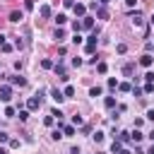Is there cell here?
<instances>
[{
    "label": "cell",
    "instance_id": "2e32d148",
    "mask_svg": "<svg viewBox=\"0 0 154 154\" xmlns=\"http://www.w3.org/2000/svg\"><path fill=\"white\" fill-rule=\"evenodd\" d=\"M53 36H55V41H58V43H60V41H65V31H63V29H55V34H53Z\"/></svg>",
    "mask_w": 154,
    "mask_h": 154
},
{
    "label": "cell",
    "instance_id": "3957f363",
    "mask_svg": "<svg viewBox=\"0 0 154 154\" xmlns=\"http://www.w3.org/2000/svg\"><path fill=\"white\" fill-rule=\"evenodd\" d=\"M72 10H75V17H82V19H84V14H87V5H82V2H77V5L72 7Z\"/></svg>",
    "mask_w": 154,
    "mask_h": 154
},
{
    "label": "cell",
    "instance_id": "9a60e30c",
    "mask_svg": "<svg viewBox=\"0 0 154 154\" xmlns=\"http://www.w3.org/2000/svg\"><path fill=\"white\" fill-rule=\"evenodd\" d=\"M142 137H144V135H142V132H140V130H137V128H135V130H132V132H130V140H135V142H140V140H142Z\"/></svg>",
    "mask_w": 154,
    "mask_h": 154
},
{
    "label": "cell",
    "instance_id": "7a4b0ae2",
    "mask_svg": "<svg viewBox=\"0 0 154 154\" xmlns=\"http://www.w3.org/2000/svg\"><path fill=\"white\" fill-rule=\"evenodd\" d=\"M12 99V87L10 84H2L0 87V101H10Z\"/></svg>",
    "mask_w": 154,
    "mask_h": 154
},
{
    "label": "cell",
    "instance_id": "603a6c76",
    "mask_svg": "<svg viewBox=\"0 0 154 154\" xmlns=\"http://www.w3.org/2000/svg\"><path fill=\"white\" fill-rule=\"evenodd\" d=\"M103 106H106V108H113V106H116V99H113V96H106Z\"/></svg>",
    "mask_w": 154,
    "mask_h": 154
},
{
    "label": "cell",
    "instance_id": "b9f144b4",
    "mask_svg": "<svg viewBox=\"0 0 154 154\" xmlns=\"http://www.w3.org/2000/svg\"><path fill=\"white\" fill-rule=\"evenodd\" d=\"M147 154H154V144H152V147H149V149H147Z\"/></svg>",
    "mask_w": 154,
    "mask_h": 154
},
{
    "label": "cell",
    "instance_id": "c3c4849f",
    "mask_svg": "<svg viewBox=\"0 0 154 154\" xmlns=\"http://www.w3.org/2000/svg\"><path fill=\"white\" fill-rule=\"evenodd\" d=\"M149 22H152V24H154V14H152V19H149Z\"/></svg>",
    "mask_w": 154,
    "mask_h": 154
},
{
    "label": "cell",
    "instance_id": "5b68a950",
    "mask_svg": "<svg viewBox=\"0 0 154 154\" xmlns=\"http://www.w3.org/2000/svg\"><path fill=\"white\" fill-rule=\"evenodd\" d=\"M10 84H14V87H24L26 79H24L22 75H12V77H10Z\"/></svg>",
    "mask_w": 154,
    "mask_h": 154
},
{
    "label": "cell",
    "instance_id": "ffe728a7",
    "mask_svg": "<svg viewBox=\"0 0 154 154\" xmlns=\"http://www.w3.org/2000/svg\"><path fill=\"white\" fill-rule=\"evenodd\" d=\"M118 140H120L123 144H128V142H130V132H118Z\"/></svg>",
    "mask_w": 154,
    "mask_h": 154
},
{
    "label": "cell",
    "instance_id": "e575fe53",
    "mask_svg": "<svg viewBox=\"0 0 154 154\" xmlns=\"http://www.w3.org/2000/svg\"><path fill=\"white\" fill-rule=\"evenodd\" d=\"M91 137H94V142H101V140H103V132H94Z\"/></svg>",
    "mask_w": 154,
    "mask_h": 154
},
{
    "label": "cell",
    "instance_id": "ee69618b",
    "mask_svg": "<svg viewBox=\"0 0 154 154\" xmlns=\"http://www.w3.org/2000/svg\"><path fill=\"white\" fill-rule=\"evenodd\" d=\"M2 43H5V36H2V34H0V46H2Z\"/></svg>",
    "mask_w": 154,
    "mask_h": 154
},
{
    "label": "cell",
    "instance_id": "6da1fadb",
    "mask_svg": "<svg viewBox=\"0 0 154 154\" xmlns=\"http://www.w3.org/2000/svg\"><path fill=\"white\" fill-rule=\"evenodd\" d=\"M41 101H43V91H38L36 96H31V99L26 101V106H29V111H36V108L41 106Z\"/></svg>",
    "mask_w": 154,
    "mask_h": 154
},
{
    "label": "cell",
    "instance_id": "ba28073f",
    "mask_svg": "<svg viewBox=\"0 0 154 154\" xmlns=\"http://www.w3.org/2000/svg\"><path fill=\"white\" fill-rule=\"evenodd\" d=\"M120 149H123V142H120V140H113V144H111V152H113V154H120Z\"/></svg>",
    "mask_w": 154,
    "mask_h": 154
},
{
    "label": "cell",
    "instance_id": "277c9868",
    "mask_svg": "<svg viewBox=\"0 0 154 154\" xmlns=\"http://www.w3.org/2000/svg\"><path fill=\"white\" fill-rule=\"evenodd\" d=\"M152 63H154V58H152V53H144V55L140 58V65H142V67H152Z\"/></svg>",
    "mask_w": 154,
    "mask_h": 154
},
{
    "label": "cell",
    "instance_id": "484cf974",
    "mask_svg": "<svg viewBox=\"0 0 154 154\" xmlns=\"http://www.w3.org/2000/svg\"><path fill=\"white\" fill-rule=\"evenodd\" d=\"M41 67H43V70H51V67H53V60H48V58L41 60Z\"/></svg>",
    "mask_w": 154,
    "mask_h": 154
},
{
    "label": "cell",
    "instance_id": "836d02e7",
    "mask_svg": "<svg viewBox=\"0 0 154 154\" xmlns=\"http://www.w3.org/2000/svg\"><path fill=\"white\" fill-rule=\"evenodd\" d=\"M5 116H7V118H12V116H14V108H12V106H7V108H5Z\"/></svg>",
    "mask_w": 154,
    "mask_h": 154
},
{
    "label": "cell",
    "instance_id": "d4e9b609",
    "mask_svg": "<svg viewBox=\"0 0 154 154\" xmlns=\"http://www.w3.org/2000/svg\"><path fill=\"white\" fill-rule=\"evenodd\" d=\"M65 22H67V17H65V14H58V17H55V24H58V26H63Z\"/></svg>",
    "mask_w": 154,
    "mask_h": 154
},
{
    "label": "cell",
    "instance_id": "bcb514c9",
    "mask_svg": "<svg viewBox=\"0 0 154 154\" xmlns=\"http://www.w3.org/2000/svg\"><path fill=\"white\" fill-rule=\"evenodd\" d=\"M135 154H147V152H142V149H137V152H135Z\"/></svg>",
    "mask_w": 154,
    "mask_h": 154
},
{
    "label": "cell",
    "instance_id": "7c38bea8",
    "mask_svg": "<svg viewBox=\"0 0 154 154\" xmlns=\"http://www.w3.org/2000/svg\"><path fill=\"white\" fill-rule=\"evenodd\" d=\"M96 14H99L101 19H108V10H106V7H101V5L96 7Z\"/></svg>",
    "mask_w": 154,
    "mask_h": 154
},
{
    "label": "cell",
    "instance_id": "9c48e42d",
    "mask_svg": "<svg viewBox=\"0 0 154 154\" xmlns=\"http://www.w3.org/2000/svg\"><path fill=\"white\" fill-rule=\"evenodd\" d=\"M22 17H24V14H22L19 10H12V12H10V22H19Z\"/></svg>",
    "mask_w": 154,
    "mask_h": 154
},
{
    "label": "cell",
    "instance_id": "f1b7e54d",
    "mask_svg": "<svg viewBox=\"0 0 154 154\" xmlns=\"http://www.w3.org/2000/svg\"><path fill=\"white\" fill-rule=\"evenodd\" d=\"M116 51H118V53H120V55H123V53H125V51H128V46H125V43H118V46H116Z\"/></svg>",
    "mask_w": 154,
    "mask_h": 154
},
{
    "label": "cell",
    "instance_id": "d6986e66",
    "mask_svg": "<svg viewBox=\"0 0 154 154\" xmlns=\"http://www.w3.org/2000/svg\"><path fill=\"white\" fill-rule=\"evenodd\" d=\"M51 137H53V140L58 142V140H60V137H65V135H63V130H60V128H55V130L51 132Z\"/></svg>",
    "mask_w": 154,
    "mask_h": 154
},
{
    "label": "cell",
    "instance_id": "8992f818",
    "mask_svg": "<svg viewBox=\"0 0 154 154\" xmlns=\"http://www.w3.org/2000/svg\"><path fill=\"white\" fill-rule=\"evenodd\" d=\"M51 96H53V101H55V103H60V101H65V94H63V91H60L58 87H55V89H51Z\"/></svg>",
    "mask_w": 154,
    "mask_h": 154
},
{
    "label": "cell",
    "instance_id": "30bf717a",
    "mask_svg": "<svg viewBox=\"0 0 154 154\" xmlns=\"http://www.w3.org/2000/svg\"><path fill=\"white\" fill-rule=\"evenodd\" d=\"M82 29H94V19L91 17H84L82 19Z\"/></svg>",
    "mask_w": 154,
    "mask_h": 154
},
{
    "label": "cell",
    "instance_id": "4316f807",
    "mask_svg": "<svg viewBox=\"0 0 154 154\" xmlns=\"http://www.w3.org/2000/svg\"><path fill=\"white\" fill-rule=\"evenodd\" d=\"M132 70H135V65H132V63H128V65H125V67H123V72H125V75H128V77H130V75H132Z\"/></svg>",
    "mask_w": 154,
    "mask_h": 154
},
{
    "label": "cell",
    "instance_id": "ac0fdd59",
    "mask_svg": "<svg viewBox=\"0 0 154 154\" xmlns=\"http://www.w3.org/2000/svg\"><path fill=\"white\" fill-rule=\"evenodd\" d=\"M101 91H103L101 87H91V89H89V96H94V99H96V96H101Z\"/></svg>",
    "mask_w": 154,
    "mask_h": 154
},
{
    "label": "cell",
    "instance_id": "44dd1931",
    "mask_svg": "<svg viewBox=\"0 0 154 154\" xmlns=\"http://www.w3.org/2000/svg\"><path fill=\"white\" fill-rule=\"evenodd\" d=\"M53 70H55V72H58L60 77L65 75V65H63V63H58V65H53Z\"/></svg>",
    "mask_w": 154,
    "mask_h": 154
},
{
    "label": "cell",
    "instance_id": "52a82bcc",
    "mask_svg": "<svg viewBox=\"0 0 154 154\" xmlns=\"http://www.w3.org/2000/svg\"><path fill=\"white\" fill-rule=\"evenodd\" d=\"M130 19H132V24H135V26H142V12H137V10H135V12H130Z\"/></svg>",
    "mask_w": 154,
    "mask_h": 154
},
{
    "label": "cell",
    "instance_id": "7402d4cb",
    "mask_svg": "<svg viewBox=\"0 0 154 154\" xmlns=\"http://www.w3.org/2000/svg\"><path fill=\"white\" fill-rule=\"evenodd\" d=\"M118 89H120V91H132V84H128V82H120V84H118Z\"/></svg>",
    "mask_w": 154,
    "mask_h": 154
},
{
    "label": "cell",
    "instance_id": "74e56055",
    "mask_svg": "<svg viewBox=\"0 0 154 154\" xmlns=\"http://www.w3.org/2000/svg\"><path fill=\"white\" fill-rule=\"evenodd\" d=\"M63 5L65 7H75V0H63Z\"/></svg>",
    "mask_w": 154,
    "mask_h": 154
},
{
    "label": "cell",
    "instance_id": "83f0119b",
    "mask_svg": "<svg viewBox=\"0 0 154 154\" xmlns=\"http://www.w3.org/2000/svg\"><path fill=\"white\" fill-rule=\"evenodd\" d=\"M142 91H144V94H152V91H154V82H147V84H144V89H142Z\"/></svg>",
    "mask_w": 154,
    "mask_h": 154
},
{
    "label": "cell",
    "instance_id": "f546056e",
    "mask_svg": "<svg viewBox=\"0 0 154 154\" xmlns=\"http://www.w3.org/2000/svg\"><path fill=\"white\" fill-rule=\"evenodd\" d=\"M29 118V111H24V108H19V120H26Z\"/></svg>",
    "mask_w": 154,
    "mask_h": 154
},
{
    "label": "cell",
    "instance_id": "7dc6e473",
    "mask_svg": "<svg viewBox=\"0 0 154 154\" xmlns=\"http://www.w3.org/2000/svg\"><path fill=\"white\" fill-rule=\"evenodd\" d=\"M0 154H7V149H2V147H0Z\"/></svg>",
    "mask_w": 154,
    "mask_h": 154
},
{
    "label": "cell",
    "instance_id": "4fadbf2b",
    "mask_svg": "<svg viewBox=\"0 0 154 154\" xmlns=\"http://www.w3.org/2000/svg\"><path fill=\"white\" fill-rule=\"evenodd\" d=\"M63 94H65V99H72V96H75V87H72V84H67Z\"/></svg>",
    "mask_w": 154,
    "mask_h": 154
},
{
    "label": "cell",
    "instance_id": "d6a6232c",
    "mask_svg": "<svg viewBox=\"0 0 154 154\" xmlns=\"http://www.w3.org/2000/svg\"><path fill=\"white\" fill-rule=\"evenodd\" d=\"M116 87H118V82H116V77H111L108 79V89H116Z\"/></svg>",
    "mask_w": 154,
    "mask_h": 154
},
{
    "label": "cell",
    "instance_id": "e0dca14e",
    "mask_svg": "<svg viewBox=\"0 0 154 154\" xmlns=\"http://www.w3.org/2000/svg\"><path fill=\"white\" fill-rule=\"evenodd\" d=\"M106 70H108L106 63H96V72H99V75H106Z\"/></svg>",
    "mask_w": 154,
    "mask_h": 154
},
{
    "label": "cell",
    "instance_id": "cb8c5ba5",
    "mask_svg": "<svg viewBox=\"0 0 154 154\" xmlns=\"http://www.w3.org/2000/svg\"><path fill=\"white\" fill-rule=\"evenodd\" d=\"M72 125H75V128H79V125H84V120H82V116H72Z\"/></svg>",
    "mask_w": 154,
    "mask_h": 154
},
{
    "label": "cell",
    "instance_id": "8d00e7d4",
    "mask_svg": "<svg viewBox=\"0 0 154 154\" xmlns=\"http://www.w3.org/2000/svg\"><path fill=\"white\" fill-rule=\"evenodd\" d=\"M24 7L26 10H34V0H24Z\"/></svg>",
    "mask_w": 154,
    "mask_h": 154
},
{
    "label": "cell",
    "instance_id": "4dcf8cb0",
    "mask_svg": "<svg viewBox=\"0 0 154 154\" xmlns=\"http://www.w3.org/2000/svg\"><path fill=\"white\" fill-rule=\"evenodd\" d=\"M43 123H46V125H48V128H51V125H53V123H55V118H53V116H46V118H43Z\"/></svg>",
    "mask_w": 154,
    "mask_h": 154
},
{
    "label": "cell",
    "instance_id": "60d3db41",
    "mask_svg": "<svg viewBox=\"0 0 154 154\" xmlns=\"http://www.w3.org/2000/svg\"><path fill=\"white\" fill-rule=\"evenodd\" d=\"M106 2H108V0H96V5H101V7H103Z\"/></svg>",
    "mask_w": 154,
    "mask_h": 154
},
{
    "label": "cell",
    "instance_id": "7bdbcfd3",
    "mask_svg": "<svg viewBox=\"0 0 154 154\" xmlns=\"http://www.w3.org/2000/svg\"><path fill=\"white\" fill-rule=\"evenodd\" d=\"M120 154H132V152L130 149H120Z\"/></svg>",
    "mask_w": 154,
    "mask_h": 154
},
{
    "label": "cell",
    "instance_id": "8fae6325",
    "mask_svg": "<svg viewBox=\"0 0 154 154\" xmlns=\"http://www.w3.org/2000/svg\"><path fill=\"white\" fill-rule=\"evenodd\" d=\"M38 14H41V17H51V7H48V5H41V7H38Z\"/></svg>",
    "mask_w": 154,
    "mask_h": 154
},
{
    "label": "cell",
    "instance_id": "d590c367",
    "mask_svg": "<svg viewBox=\"0 0 154 154\" xmlns=\"http://www.w3.org/2000/svg\"><path fill=\"white\" fill-rule=\"evenodd\" d=\"M0 48H2V53H10V51H12V46H10V43H2Z\"/></svg>",
    "mask_w": 154,
    "mask_h": 154
},
{
    "label": "cell",
    "instance_id": "ab89813d",
    "mask_svg": "<svg viewBox=\"0 0 154 154\" xmlns=\"http://www.w3.org/2000/svg\"><path fill=\"white\" fill-rule=\"evenodd\" d=\"M135 2H137V0H125V5H128V7H135Z\"/></svg>",
    "mask_w": 154,
    "mask_h": 154
},
{
    "label": "cell",
    "instance_id": "f6af8a7d",
    "mask_svg": "<svg viewBox=\"0 0 154 154\" xmlns=\"http://www.w3.org/2000/svg\"><path fill=\"white\" fill-rule=\"evenodd\" d=\"M149 140H152V142H154V130H152V132H149Z\"/></svg>",
    "mask_w": 154,
    "mask_h": 154
},
{
    "label": "cell",
    "instance_id": "f35d334b",
    "mask_svg": "<svg viewBox=\"0 0 154 154\" xmlns=\"http://www.w3.org/2000/svg\"><path fill=\"white\" fill-rule=\"evenodd\" d=\"M147 118H149V120L154 123V108H149V111H147Z\"/></svg>",
    "mask_w": 154,
    "mask_h": 154
},
{
    "label": "cell",
    "instance_id": "1f68e13d",
    "mask_svg": "<svg viewBox=\"0 0 154 154\" xmlns=\"http://www.w3.org/2000/svg\"><path fill=\"white\" fill-rule=\"evenodd\" d=\"M0 142H2V144H5V142H10V135H7V132H2V130H0Z\"/></svg>",
    "mask_w": 154,
    "mask_h": 154
},
{
    "label": "cell",
    "instance_id": "5bb4252c",
    "mask_svg": "<svg viewBox=\"0 0 154 154\" xmlns=\"http://www.w3.org/2000/svg\"><path fill=\"white\" fill-rule=\"evenodd\" d=\"M51 116H53V118H58V123H60V120L65 118V113H63L60 108H53V111H51Z\"/></svg>",
    "mask_w": 154,
    "mask_h": 154
}]
</instances>
